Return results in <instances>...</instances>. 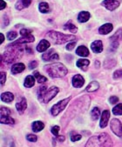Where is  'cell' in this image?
Returning <instances> with one entry per match:
<instances>
[{
  "label": "cell",
  "mask_w": 122,
  "mask_h": 147,
  "mask_svg": "<svg viewBox=\"0 0 122 147\" xmlns=\"http://www.w3.org/2000/svg\"><path fill=\"white\" fill-rule=\"evenodd\" d=\"M113 141L106 133H99L89 138L85 147H111Z\"/></svg>",
  "instance_id": "obj_1"
},
{
  "label": "cell",
  "mask_w": 122,
  "mask_h": 147,
  "mask_svg": "<svg viewBox=\"0 0 122 147\" xmlns=\"http://www.w3.org/2000/svg\"><path fill=\"white\" fill-rule=\"evenodd\" d=\"M9 49L5 51V53L2 55V62H5L6 64H11L14 61H16L18 58L22 57L23 54V49L17 45H9Z\"/></svg>",
  "instance_id": "obj_2"
},
{
  "label": "cell",
  "mask_w": 122,
  "mask_h": 147,
  "mask_svg": "<svg viewBox=\"0 0 122 147\" xmlns=\"http://www.w3.org/2000/svg\"><path fill=\"white\" fill-rule=\"evenodd\" d=\"M45 36L52 43H53L55 45H62L66 42H70V41H73V40L76 41V38L73 35H65L63 33L55 32V31L47 32Z\"/></svg>",
  "instance_id": "obj_3"
},
{
  "label": "cell",
  "mask_w": 122,
  "mask_h": 147,
  "mask_svg": "<svg viewBox=\"0 0 122 147\" xmlns=\"http://www.w3.org/2000/svg\"><path fill=\"white\" fill-rule=\"evenodd\" d=\"M45 71L52 78H63L68 72L67 68L61 63H54L45 66Z\"/></svg>",
  "instance_id": "obj_4"
},
{
  "label": "cell",
  "mask_w": 122,
  "mask_h": 147,
  "mask_svg": "<svg viewBox=\"0 0 122 147\" xmlns=\"http://www.w3.org/2000/svg\"><path fill=\"white\" fill-rule=\"evenodd\" d=\"M71 100V98H65L63 100L59 101L58 103H57L56 105H54L52 109H51V113L52 116H57L58 115L61 111H62L66 106L67 105V104L69 103V101Z\"/></svg>",
  "instance_id": "obj_5"
},
{
  "label": "cell",
  "mask_w": 122,
  "mask_h": 147,
  "mask_svg": "<svg viewBox=\"0 0 122 147\" xmlns=\"http://www.w3.org/2000/svg\"><path fill=\"white\" fill-rule=\"evenodd\" d=\"M58 88H57V87H51L49 90H47L45 92V94L39 98V100L41 101V102H43V103H48V102H50L57 94H58Z\"/></svg>",
  "instance_id": "obj_6"
},
{
  "label": "cell",
  "mask_w": 122,
  "mask_h": 147,
  "mask_svg": "<svg viewBox=\"0 0 122 147\" xmlns=\"http://www.w3.org/2000/svg\"><path fill=\"white\" fill-rule=\"evenodd\" d=\"M110 127L113 132L118 137H122V125L117 119H113L110 123Z\"/></svg>",
  "instance_id": "obj_7"
},
{
  "label": "cell",
  "mask_w": 122,
  "mask_h": 147,
  "mask_svg": "<svg viewBox=\"0 0 122 147\" xmlns=\"http://www.w3.org/2000/svg\"><path fill=\"white\" fill-rule=\"evenodd\" d=\"M110 40H111V45H112V47L114 48V49H116L119 46V41L122 40V30H121V29L118 30L116 32V33L110 38Z\"/></svg>",
  "instance_id": "obj_8"
},
{
  "label": "cell",
  "mask_w": 122,
  "mask_h": 147,
  "mask_svg": "<svg viewBox=\"0 0 122 147\" xmlns=\"http://www.w3.org/2000/svg\"><path fill=\"white\" fill-rule=\"evenodd\" d=\"M102 5L105 6L108 11H113L119 7V2L117 0H104L102 2Z\"/></svg>",
  "instance_id": "obj_9"
},
{
  "label": "cell",
  "mask_w": 122,
  "mask_h": 147,
  "mask_svg": "<svg viewBox=\"0 0 122 147\" xmlns=\"http://www.w3.org/2000/svg\"><path fill=\"white\" fill-rule=\"evenodd\" d=\"M58 55L55 53L54 50H50L46 53L43 54L42 59L44 61H54V60H58Z\"/></svg>",
  "instance_id": "obj_10"
},
{
  "label": "cell",
  "mask_w": 122,
  "mask_h": 147,
  "mask_svg": "<svg viewBox=\"0 0 122 147\" xmlns=\"http://www.w3.org/2000/svg\"><path fill=\"white\" fill-rule=\"evenodd\" d=\"M110 119V111L108 110H105L103 112H102V115H101V119H100V125L101 128H105L106 127L107 124H108V120Z\"/></svg>",
  "instance_id": "obj_11"
},
{
  "label": "cell",
  "mask_w": 122,
  "mask_h": 147,
  "mask_svg": "<svg viewBox=\"0 0 122 147\" xmlns=\"http://www.w3.org/2000/svg\"><path fill=\"white\" fill-rule=\"evenodd\" d=\"M84 84H85V79L81 75L77 74L73 78V85L75 88H80L83 86Z\"/></svg>",
  "instance_id": "obj_12"
},
{
  "label": "cell",
  "mask_w": 122,
  "mask_h": 147,
  "mask_svg": "<svg viewBox=\"0 0 122 147\" xmlns=\"http://www.w3.org/2000/svg\"><path fill=\"white\" fill-rule=\"evenodd\" d=\"M35 38L34 37L30 34V35H28V36H23L22 38H20L18 40H17L16 42L12 43V45H18V44H26V43H32V42H34Z\"/></svg>",
  "instance_id": "obj_13"
},
{
  "label": "cell",
  "mask_w": 122,
  "mask_h": 147,
  "mask_svg": "<svg viewBox=\"0 0 122 147\" xmlns=\"http://www.w3.org/2000/svg\"><path fill=\"white\" fill-rule=\"evenodd\" d=\"M91 48L93 50L94 52L95 53H100L103 51V44L100 40H96L92 43Z\"/></svg>",
  "instance_id": "obj_14"
},
{
  "label": "cell",
  "mask_w": 122,
  "mask_h": 147,
  "mask_svg": "<svg viewBox=\"0 0 122 147\" xmlns=\"http://www.w3.org/2000/svg\"><path fill=\"white\" fill-rule=\"evenodd\" d=\"M32 4V0H18V1L16 3V9L18 11H21L24 8L29 7V5Z\"/></svg>",
  "instance_id": "obj_15"
},
{
  "label": "cell",
  "mask_w": 122,
  "mask_h": 147,
  "mask_svg": "<svg viewBox=\"0 0 122 147\" xmlns=\"http://www.w3.org/2000/svg\"><path fill=\"white\" fill-rule=\"evenodd\" d=\"M113 26L112 24H103L102 26L100 27L99 32L100 34H102V35H106V34H108L109 32H111L113 31Z\"/></svg>",
  "instance_id": "obj_16"
},
{
  "label": "cell",
  "mask_w": 122,
  "mask_h": 147,
  "mask_svg": "<svg viewBox=\"0 0 122 147\" xmlns=\"http://www.w3.org/2000/svg\"><path fill=\"white\" fill-rule=\"evenodd\" d=\"M50 47V43L46 39H42L37 46V51L39 52H44Z\"/></svg>",
  "instance_id": "obj_17"
},
{
  "label": "cell",
  "mask_w": 122,
  "mask_h": 147,
  "mask_svg": "<svg viewBox=\"0 0 122 147\" xmlns=\"http://www.w3.org/2000/svg\"><path fill=\"white\" fill-rule=\"evenodd\" d=\"M16 108H17V111L20 114H23L24 112V111L26 110V108H27L26 99L25 98H22V100L19 103H17L16 104Z\"/></svg>",
  "instance_id": "obj_18"
},
{
  "label": "cell",
  "mask_w": 122,
  "mask_h": 147,
  "mask_svg": "<svg viewBox=\"0 0 122 147\" xmlns=\"http://www.w3.org/2000/svg\"><path fill=\"white\" fill-rule=\"evenodd\" d=\"M100 88V84L97 81H92L86 87L85 91L88 92H94L95 91H97Z\"/></svg>",
  "instance_id": "obj_19"
},
{
  "label": "cell",
  "mask_w": 122,
  "mask_h": 147,
  "mask_svg": "<svg viewBox=\"0 0 122 147\" xmlns=\"http://www.w3.org/2000/svg\"><path fill=\"white\" fill-rule=\"evenodd\" d=\"M24 68H25V66H24V64H22V63H18V64H15V65H12V72L13 74L20 73V72H22V71L24 70Z\"/></svg>",
  "instance_id": "obj_20"
},
{
  "label": "cell",
  "mask_w": 122,
  "mask_h": 147,
  "mask_svg": "<svg viewBox=\"0 0 122 147\" xmlns=\"http://www.w3.org/2000/svg\"><path fill=\"white\" fill-rule=\"evenodd\" d=\"M76 53L80 57H87L89 55V50L85 46L81 45L78 47V49L76 50Z\"/></svg>",
  "instance_id": "obj_21"
},
{
  "label": "cell",
  "mask_w": 122,
  "mask_h": 147,
  "mask_svg": "<svg viewBox=\"0 0 122 147\" xmlns=\"http://www.w3.org/2000/svg\"><path fill=\"white\" fill-rule=\"evenodd\" d=\"M90 18V13L88 11H81L78 16V20L80 23H85Z\"/></svg>",
  "instance_id": "obj_22"
},
{
  "label": "cell",
  "mask_w": 122,
  "mask_h": 147,
  "mask_svg": "<svg viewBox=\"0 0 122 147\" xmlns=\"http://www.w3.org/2000/svg\"><path fill=\"white\" fill-rule=\"evenodd\" d=\"M32 128H33V131L34 132H39V131H42L45 128V125L41 121H35V122L33 123Z\"/></svg>",
  "instance_id": "obj_23"
},
{
  "label": "cell",
  "mask_w": 122,
  "mask_h": 147,
  "mask_svg": "<svg viewBox=\"0 0 122 147\" xmlns=\"http://www.w3.org/2000/svg\"><path fill=\"white\" fill-rule=\"evenodd\" d=\"M14 99V95L11 92H4L1 95V100L5 103H11Z\"/></svg>",
  "instance_id": "obj_24"
},
{
  "label": "cell",
  "mask_w": 122,
  "mask_h": 147,
  "mask_svg": "<svg viewBox=\"0 0 122 147\" xmlns=\"http://www.w3.org/2000/svg\"><path fill=\"white\" fill-rule=\"evenodd\" d=\"M34 84H35V78L33 76H27L25 80H24V85L26 88H30V87H33L34 85Z\"/></svg>",
  "instance_id": "obj_25"
},
{
  "label": "cell",
  "mask_w": 122,
  "mask_h": 147,
  "mask_svg": "<svg viewBox=\"0 0 122 147\" xmlns=\"http://www.w3.org/2000/svg\"><path fill=\"white\" fill-rule=\"evenodd\" d=\"M89 64H90V61L88 59H79V60L77 61L76 65H77L78 67L83 69L84 71H86V68L89 65Z\"/></svg>",
  "instance_id": "obj_26"
},
{
  "label": "cell",
  "mask_w": 122,
  "mask_h": 147,
  "mask_svg": "<svg viewBox=\"0 0 122 147\" xmlns=\"http://www.w3.org/2000/svg\"><path fill=\"white\" fill-rule=\"evenodd\" d=\"M1 123L5 124V125H12L15 123V120L10 116H4V117H1Z\"/></svg>",
  "instance_id": "obj_27"
},
{
  "label": "cell",
  "mask_w": 122,
  "mask_h": 147,
  "mask_svg": "<svg viewBox=\"0 0 122 147\" xmlns=\"http://www.w3.org/2000/svg\"><path fill=\"white\" fill-rule=\"evenodd\" d=\"M91 116H92V119H93V120H97L100 116V111L99 108H94L93 111H91Z\"/></svg>",
  "instance_id": "obj_28"
},
{
  "label": "cell",
  "mask_w": 122,
  "mask_h": 147,
  "mask_svg": "<svg viewBox=\"0 0 122 147\" xmlns=\"http://www.w3.org/2000/svg\"><path fill=\"white\" fill-rule=\"evenodd\" d=\"M65 29H68V30L71 32H73V33H76L77 32V31H78V29H77V27L72 23V21L70 20V21H68V23H66V24L65 25Z\"/></svg>",
  "instance_id": "obj_29"
},
{
  "label": "cell",
  "mask_w": 122,
  "mask_h": 147,
  "mask_svg": "<svg viewBox=\"0 0 122 147\" xmlns=\"http://www.w3.org/2000/svg\"><path fill=\"white\" fill-rule=\"evenodd\" d=\"M39 11L42 12V13H47L50 11V8H49L48 4L47 3H45V2H42V3L39 4Z\"/></svg>",
  "instance_id": "obj_30"
},
{
  "label": "cell",
  "mask_w": 122,
  "mask_h": 147,
  "mask_svg": "<svg viewBox=\"0 0 122 147\" xmlns=\"http://www.w3.org/2000/svg\"><path fill=\"white\" fill-rule=\"evenodd\" d=\"M116 65V61L114 59H107L105 61L104 63V66L106 68V69H111L113 67H114Z\"/></svg>",
  "instance_id": "obj_31"
},
{
  "label": "cell",
  "mask_w": 122,
  "mask_h": 147,
  "mask_svg": "<svg viewBox=\"0 0 122 147\" xmlns=\"http://www.w3.org/2000/svg\"><path fill=\"white\" fill-rule=\"evenodd\" d=\"M113 113L114 115H122V104L117 105L113 109Z\"/></svg>",
  "instance_id": "obj_32"
},
{
  "label": "cell",
  "mask_w": 122,
  "mask_h": 147,
  "mask_svg": "<svg viewBox=\"0 0 122 147\" xmlns=\"http://www.w3.org/2000/svg\"><path fill=\"white\" fill-rule=\"evenodd\" d=\"M34 76H35V78H37V80H38V82H39V84H40V83H45V82L47 81V78H46L45 77L40 75L38 71L34 72Z\"/></svg>",
  "instance_id": "obj_33"
},
{
  "label": "cell",
  "mask_w": 122,
  "mask_h": 147,
  "mask_svg": "<svg viewBox=\"0 0 122 147\" xmlns=\"http://www.w3.org/2000/svg\"><path fill=\"white\" fill-rule=\"evenodd\" d=\"M11 114V111L7 107H1V117L9 116Z\"/></svg>",
  "instance_id": "obj_34"
},
{
  "label": "cell",
  "mask_w": 122,
  "mask_h": 147,
  "mask_svg": "<svg viewBox=\"0 0 122 147\" xmlns=\"http://www.w3.org/2000/svg\"><path fill=\"white\" fill-rule=\"evenodd\" d=\"M18 37V33L16 32H9L7 33V38L9 40H13Z\"/></svg>",
  "instance_id": "obj_35"
},
{
  "label": "cell",
  "mask_w": 122,
  "mask_h": 147,
  "mask_svg": "<svg viewBox=\"0 0 122 147\" xmlns=\"http://www.w3.org/2000/svg\"><path fill=\"white\" fill-rule=\"evenodd\" d=\"M59 126H58V125H55V126H53V127H52V130H51V131H52V133L55 136V137H58V136H59L58 135V131H59Z\"/></svg>",
  "instance_id": "obj_36"
},
{
  "label": "cell",
  "mask_w": 122,
  "mask_h": 147,
  "mask_svg": "<svg viewBox=\"0 0 122 147\" xmlns=\"http://www.w3.org/2000/svg\"><path fill=\"white\" fill-rule=\"evenodd\" d=\"M26 138H27V140H29L30 142H36L37 141V136H35V135H33V134H29V135H27V137H26Z\"/></svg>",
  "instance_id": "obj_37"
},
{
  "label": "cell",
  "mask_w": 122,
  "mask_h": 147,
  "mask_svg": "<svg viewBox=\"0 0 122 147\" xmlns=\"http://www.w3.org/2000/svg\"><path fill=\"white\" fill-rule=\"evenodd\" d=\"M119 78H122V70H118L113 74V78L114 79H118Z\"/></svg>",
  "instance_id": "obj_38"
},
{
  "label": "cell",
  "mask_w": 122,
  "mask_h": 147,
  "mask_svg": "<svg viewBox=\"0 0 122 147\" xmlns=\"http://www.w3.org/2000/svg\"><path fill=\"white\" fill-rule=\"evenodd\" d=\"M20 34L21 36H28V35H30L32 34V32H30V31L27 30V29H23V30L20 31Z\"/></svg>",
  "instance_id": "obj_39"
},
{
  "label": "cell",
  "mask_w": 122,
  "mask_h": 147,
  "mask_svg": "<svg viewBox=\"0 0 122 147\" xmlns=\"http://www.w3.org/2000/svg\"><path fill=\"white\" fill-rule=\"evenodd\" d=\"M81 138H82L81 135H79V134H75V135H73V136L71 137V140H72L73 142H75V141L80 140Z\"/></svg>",
  "instance_id": "obj_40"
},
{
  "label": "cell",
  "mask_w": 122,
  "mask_h": 147,
  "mask_svg": "<svg viewBox=\"0 0 122 147\" xmlns=\"http://www.w3.org/2000/svg\"><path fill=\"white\" fill-rule=\"evenodd\" d=\"M8 24H9V18L6 16H4L2 18V25L3 27H5V26H7Z\"/></svg>",
  "instance_id": "obj_41"
},
{
  "label": "cell",
  "mask_w": 122,
  "mask_h": 147,
  "mask_svg": "<svg viewBox=\"0 0 122 147\" xmlns=\"http://www.w3.org/2000/svg\"><path fill=\"white\" fill-rule=\"evenodd\" d=\"M118 101H119V98L116 97V96H112V97H110V98H109V102H110L111 104H113V105L117 104Z\"/></svg>",
  "instance_id": "obj_42"
},
{
  "label": "cell",
  "mask_w": 122,
  "mask_h": 147,
  "mask_svg": "<svg viewBox=\"0 0 122 147\" xmlns=\"http://www.w3.org/2000/svg\"><path fill=\"white\" fill-rule=\"evenodd\" d=\"M37 66H38V62H37V61H35V60L32 61V62H30V63L29 64V68H30V70L35 69Z\"/></svg>",
  "instance_id": "obj_43"
},
{
  "label": "cell",
  "mask_w": 122,
  "mask_h": 147,
  "mask_svg": "<svg viewBox=\"0 0 122 147\" xmlns=\"http://www.w3.org/2000/svg\"><path fill=\"white\" fill-rule=\"evenodd\" d=\"M75 44H76V41L75 42H73V43H69L67 45H66V50L67 51H72L73 48H74V46H75Z\"/></svg>",
  "instance_id": "obj_44"
},
{
  "label": "cell",
  "mask_w": 122,
  "mask_h": 147,
  "mask_svg": "<svg viewBox=\"0 0 122 147\" xmlns=\"http://www.w3.org/2000/svg\"><path fill=\"white\" fill-rule=\"evenodd\" d=\"M6 79V73L5 72H1V84H4Z\"/></svg>",
  "instance_id": "obj_45"
},
{
  "label": "cell",
  "mask_w": 122,
  "mask_h": 147,
  "mask_svg": "<svg viewBox=\"0 0 122 147\" xmlns=\"http://www.w3.org/2000/svg\"><path fill=\"white\" fill-rule=\"evenodd\" d=\"M56 138H57V139H58V141H60V142L65 141V137H64V136H58V137H56Z\"/></svg>",
  "instance_id": "obj_46"
},
{
  "label": "cell",
  "mask_w": 122,
  "mask_h": 147,
  "mask_svg": "<svg viewBox=\"0 0 122 147\" xmlns=\"http://www.w3.org/2000/svg\"><path fill=\"white\" fill-rule=\"evenodd\" d=\"M1 8H0V9H1V10H3V9H5V7L6 6V3L4 1V0H1Z\"/></svg>",
  "instance_id": "obj_47"
},
{
  "label": "cell",
  "mask_w": 122,
  "mask_h": 147,
  "mask_svg": "<svg viewBox=\"0 0 122 147\" xmlns=\"http://www.w3.org/2000/svg\"><path fill=\"white\" fill-rule=\"evenodd\" d=\"M0 36H1V38H2V40H1V43H3V42L5 41V36H4L2 33H0Z\"/></svg>",
  "instance_id": "obj_48"
}]
</instances>
